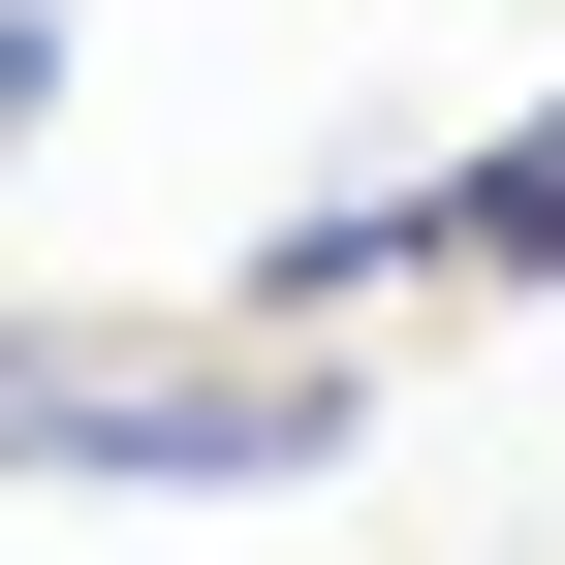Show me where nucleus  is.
<instances>
[{
    "instance_id": "nucleus-3",
    "label": "nucleus",
    "mask_w": 565,
    "mask_h": 565,
    "mask_svg": "<svg viewBox=\"0 0 565 565\" xmlns=\"http://www.w3.org/2000/svg\"><path fill=\"white\" fill-rule=\"evenodd\" d=\"M63 63H95V0H0V189H32V126H63Z\"/></svg>"
},
{
    "instance_id": "nucleus-1",
    "label": "nucleus",
    "mask_w": 565,
    "mask_h": 565,
    "mask_svg": "<svg viewBox=\"0 0 565 565\" xmlns=\"http://www.w3.org/2000/svg\"><path fill=\"white\" fill-rule=\"evenodd\" d=\"M377 440V377L345 345H0V471H63V503H315V471Z\"/></svg>"
},
{
    "instance_id": "nucleus-2",
    "label": "nucleus",
    "mask_w": 565,
    "mask_h": 565,
    "mask_svg": "<svg viewBox=\"0 0 565 565\" xmlns=\"http://www.w3.org/2000/svg\"><path fill=\"white\" fill-rule=\"evenodd\" d=\"M408 252H440V282H565V126H471V158H408Z\"/></svg>"
}]
</instances>
